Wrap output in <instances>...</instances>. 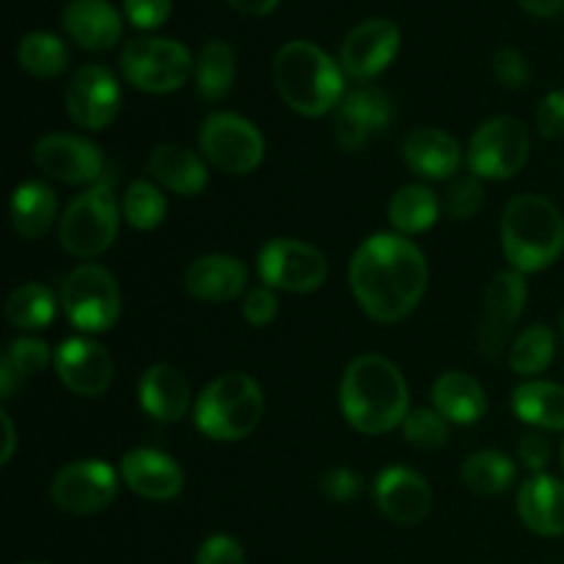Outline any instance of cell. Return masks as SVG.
<instances>
[{
	"label": "cell",
	"instance_id": "obj_45",
	"mask_svg": "<svg viewBox=\"0 0 564 564\" xmlns=\"http://www.w3.org/2000/svg\"><path fill=\"white\" fill-rule=\"evenodd\" d=\"M534 124L543 138H564V91L545 94L543 102L538 105Z\"/></svg>",
	"mask_w": 564,
	"mask_h": 564
},
{
	"label": "cell",
	"instance_id": "obj_24",
	"mask_svg": "<svg viewBox=\"0 0 564 564\" xmlns=\"http://www.w3.org/2000/svg\"><path fill=\"white\" fill-rule=\"evenodd\" d=\"M248 284L246 264L229 253H207L185 270V286L196 301L229 303L242 295Z\"/></svg>",
	"mask_w": 564,
	"mask_h": 564
},
{
	"label": "cell",
	"instance_id": "obj_38",
	"mask_svg": "<svg viewBox=\"0 0 564 564\" xmlns=\"http://www.w3.org/2000/svg\"><path fill=\"white\" fill-rule=\"evenodd\" d=\"M405 441L416 449L435 452L449 441V422L435 408H413L402 422Z\"/></svg>",
	"mask_w": 564,
	"mask_h": 564
},
{
	"label": "cell",
	"instance_id": "obj_13",
	"mask_svg": "<svg viewBox=\"0 0 564 564\" xmlns=\"http://www.w3.org/2000/svg\"><path fill=\"white\" fill-rule=\"evenodd\" d=\"M64 105L69 119L75 121L80 130L102 132L110 127L119 116L121 108V88L119 80L110 69L99 64L80 66L72 75L69 86H66Z\"/></svg>",
	"mask_w": 564,
	"mask_h": 564
},
{
	"label": "cell",
	"instance_id": "obj_42",
	"mask_svg": "<svg viewBox=\"0 0 564 564\" xmlns=\"http://www.w3.org/2000/svg\"><path fill=\"white\" fill-rule=\"evenodd\" d=\"M124 14L141 31H154L171 17V0H124Z\"/></svg>",
	"mask_w": 564,
	"mask_h": 564
},
{
	"label": "cell",
	"instance_id": "obj_29",
	"mask_svg": "<svg viewBox=\"0 0 564 564\" xmlns=\"http://www.w3.org/2000/svg\"><path fill=\"white\" fill-rule=\"evenodd\" d=\"M512 411L534 430H564V386L551 380H527L512 391Z\"/></svg>",
	"mask_w": 564,
	"mask_h": 564
},
{
	"label": "cell",
	"instance_id": "obj_14",
	"mask_svg": "<svg viewBox=\"0 0 564 564\" xmlns=\"http://www.w3.org/2000/svg\"><path fill=\"white\" fill-rule=\"evenodd\" d=\"M33 163L64 185H97L105 176V158L94 141L69 132H50L33 147Z\"/></svg>",
	"mask_w": 564,
	"mask_h": 564
},
{
	"label": "cell",
	"instance_id": "obj_30",
	"mask_svg": "<svg viewBox=\"0 0 564 564\" xmlns=\"http://www.w3.org/2000/svg\"><path fill=\"white\" fill-rule=\"evenodd\" d=\"M237 77V53L229 42L213 39L202 47L196 58V69H193V80H196V91L207 102H220L229 97L231 86Z\"/></svg>",
	"mask_w": 564,
	"mask_h": 564
},
{
	"label": "cell",
	"instance_id": "obj_10",
	"mask_svg": "<svg viewBox=\"0 0 564 564\" xmlns=\"http://www.w3.org/2000/svg\"><path fill=\"white\" fill-rule=\"evenodd\" d=\"M257 270L264 286L292 295L319 290L328 279V259L319 248L292 237H275L257 253Z\"/></svg>",
	"mask_w": 564,
	"mask_h": 564
},
{
	"label": "cell",
	"instance_id": "obj_28",
	"mask_svg": "<svg viewBox=\"0 0 564 564\" xmlns=\"http://www.w3.org/2000/svg\"><path fill=\"white\" fill-rule=\"evenodd\" d=\"M58 218V196L44 182H22L11 196V226L22 240H39Z\"/></svg>",
	"mask_w": 564,
	"mask_h": 564
},
{
	"label": "cell",
	"instance_id": "obj_48",
	"mask_svg": "<svg viewBox=\"0 0 564 564\" xmlns=\"http://www.w3.org/2000/svg\"><path fill=\"white\" fill-rule=\"evenodd\" d=\"M523 6V11L534 17H554L564 9V0H518Z\"/></svg>",
	"mask_w": 564,
	"mask_h": 564
},
{
	"label": "cell",
	"instance_id": "obj_33",
	"mask_svg": "<svg viewBox=\"0 0 564 564\" xmlns=\"http://www.w3.org/2000/svg\"><path fill=\"white\" fill-rule=\"evenodd\" d=\"M516 463L499 449H479L466 457L460 468V479L471 494L501 496L516 482Z\"/></svg>",
	"mask_w": 564,
	"mask_h": 564
},
{
	"label": "cell",
	"instance_id": "obj_11",
	"mask_svg": "<svg viewBox=\"0 0 564 564\" xmlns=\"http://www.w3.org/2000/svg\"><path fill=\"white\" fill-rule=\"evenodd\" d=\"M198 147L209 165L231 176L257 171L264 160V138L237 113H213L198 130Z\"/></svg>",
	"mask_w": 564,
	"mask_h": 564
},
{
	"label": "cell",
	"instance_id": "obj_36",
	"mask_svg": "<svg viewBox=\"0 0 564 564\" xmlns=\"http://www.w3.org/2000/svg\"><path fill=\"white\" fill-rule=\"evenodd\" d=\"M556 356V336L545 325H532L521 330L510 345V369L521 378H538L551 367Z\"/></svg>",
	"mask_w": 564,
	"mask_h": 564
},
{
	"label": "cell",
	"instance_id": "obj_3",
	"mask_svg": "<svg viewBox=\"0 0 564 564\" xmlns=\"http://www.w3.org/2000/svg\"><path fill=\"white\" fill-rule=\"evenodd\" d=\"M273 80L281 99L306 119H319L336 110L347 94L341 66L323 47L303 39L286 42L275 53Z\"/></svg>",
	"mask_w": 564,
	"mask_h": 564
},
{
	"label": "cell",
	"instance_id": "obj_18",
	"mask_svg": "<svg viewBox=\"0 0 564 564\" xmlns=\"http://www.w3.org/2000/svg\"><path fill=\"white\" fill-rule=\"evenodd\" d=\"M400 28L391 20L375 17V20L361 22L341 42V72L347 77H352V80H372V77H378L394 61V55L400 53Z\"/></svg>",
	"mask_w": 564,
	"mask_h": 564
},
{
	"label": "cell",
	"instance_id": "obj_26",
	"mask_svg": "<svg viewBox=\"0 0 564 564\" xmlns=\"http://www.w3.org/2000/svg\"><path fill=\"white\" fill-rule=\"evenodd\" d=\"M147 171L158 185L176 196H198L207 187L209 174L204 160L180 143H160L147 160Z\"/></svg>",
	"mask_w": 564,
	"mask_h": 564
},
{
	"label": "cell",
	"instance_id": "obj_23",
	"mask_svg": "<svg viewBox=\"0 0 564 564\" xmlns=\"http://www.w3.org/2000/svg\"><path fill=\"white\" fill-rule=\"evenodd\" d=\"M141 408L154 422H182L191 411V383L185 375L171 364H152L138 383Z\"/></svg>",
	"mask_w": 564,
	"mask_h": 564
},
{
	"label": "cell",
	"instance_id": "obj_1",
	"mask_svg": "<svg viewBox=\"0 0 564 564\" xmlns=\"http://www.w3.org/2000/svg\"><path fill=\"white\" fill-rule=\"evenodd\" d=\"M427 279L422 248L397 231L367 237L350 259V290L375 323L405 319L424 297Z\"/></svg>",
	"mask_w": 564,
	"mask_h": 564
},
{
	"label": "cell",
	"instance_id": "obj_2",
	"mask_svg": "<svg viewBox=\"0 0 564 564\" xmlns=\"http://www.w3.org/2000/svg\"><path fill=\"white\" fill-rule=\"evenodd\" d=\"M339 408L345 422L364 435L402 427L411 413V397L400 367L375 352L358 356L341 378Z\"/></svg>",
	"mask_w": 564,
	"mask_h": 564
},
{
	"label": "cell",
	"instance_id": "obj_41",
	"mask_svg": "<svg viewBox=\"0 0 564 564\" xmlns=\"http://www.w3.org/2000/svg\"><path fill=\"white\" fill-rule=\"evenodd\" d=\"M196 564H246V551L231 534H213L198 549Z\"/></svg>",
	"mask_w": 564,
	"mask_h": 564
},
{
	"label": "cell",
	"instance_id": "obj_22",
	"mask_svg": "<svg viewBox=\"0 0 564 564\" xmlns=\"http://www.w3.org/2000/svg\"><path fill=\"white\" fill-rule=\"evenodd\" d=\"M61 25L88 53H105L121 39V17L108 0H72L61 14Z\"/></svg>",
	"mask_w": 564,
	"mask_h": 564
},
{
	"label": "cell",
	"instance_id": "obj_49",
	"mask_svg": "<svg viewBox=\"0 0 564 564\" xmlns=\"http://www.w3.org/2000/svg\"><path fill=\"white\" fill-rule=\"evenodd\" d=\"M0 424H3V455H0V463H11L17 449V433H14V424H11V416L6 411H0Z\"/></svg>",
	"mask_w": 564,
	"mask_h": 564
},
{
	"label": "cell",
	"instance_id": "obj_6",
	"mask_svg": "<svg viewBox=\"0 0 564 564\" xmlns=\"http://www.w3.org/2000/svg\"><path fill=\"white\" fill-rule=\"evenodd\" d=\"M119 220L121 207L116 204L113 182L102 176L66 204L58 218L61 248L75 259L102 257L119 235Z\"/></svg>",
	"mask_w": 564,
	"mask_h": 564
},
{
	"label": "cell",
	"instance_id": "obj_46",
	"mask_svg": "<svg viewBox=\"0 0 564 564\" xmlns=\"http://www.w3.org/2000/svg\"><path fill=\"white\" fill-rule=\"evenodd\" d=\"M319 488H323L325 499L336 501V505H345V501L356 499L358 490H361V479L350 468H330L323 479H319Z\"/></svg>",
	"mask_w": 564,
	"mask_h": 564
},
{
	"label": "cell",
	"instance_id": "obj_51",
	"mask_svg": "<svg viewBox=\"0 0 564 564\" xmlns=\"http://www.w3.org/2000/svg\"><path fill=\"white\" fill-rule=\"evenodd\" d=\"M562 330H564V314H562Z\"/></svg>",
	"mask_w": 564,
	"mask_h": 564
},
{
	"label": "cell",
	"instance_id": "obj_21",
	"mask_svg": "<svg viewBox=\"0 0 564 564\" xmlns=\"http://www.w3.org/2000/svg\"><path fill=\"white\" fill-rule=\"evenodd\" d=\"M402 160L413 174L444 182L460 171L463 149L449 132L438 130V127H419V130L408 132L402 141Z\"/></svg>",
	"mask_w": 564,
	"mask_h": 564
},
{
	"label": "cell",
	"instance_id": "obj_19",
	"mask_svg": "<svg viewBox=\"0 0 564 564\" xmlns=\"http://www.w3.org/2000/svg\"><path fill=\"white\" fill-rule=\"evenodd\" d=\"M375 505L397 527H413L424 521L433 507V490L427 479L405 466H389L375 479Z\"/></svg>",
	"mask_w": 564,
	"mask_h": 564
},
{
	"label": "cell",
	"instance_id": "obj_9",
	"mask_svg": "<svg viewBox=\"0 0 564 564\" xmlns=\"http://www.w3.org/2000/svg\"><path fill=\"white\" fill-rule=\"evenodd\" d=\"M529 152L532 141L527 124L516 116H496L471 135L466 152L468 174L494 182L510 180L527 165Z\"/></svg>",
	"mask_w": 564,
	"mask_h": 564
},
{
	"label": "cell",
	"instance_id": "obj_12",
	"mask_svg": "<svg viewBox=\"0 0 564 564\" xmlns=\"http://www.w3.org/2000/svg\"><path fill=\"white\" fill-rule=\"evenodd\" d=\"M119 477L110 463L97 460H75L61 468L50 485L55 507L72 516H94L105 510L119 494Z\"/></svg>",
	"mask_w": 564,
	"mask_h": 564
},
{
	"label": "cell",
	"instance_id": "obj_40",
	"mask_svg": "<svg viewBox=\"0 0 564 564\" xmlns=\"http://www.w3.org/2000/svg\"><path fill=\"white\" fill-rule=\"evenodd\" d=\"M494 72H496V80H499L505 88H512V91H518V88L527 86L529 77H532L527 58H523L521 50H516V47L496 50Z\"/></svg>",
	"mask_w": 564,
	"mask_h": 564
},
{
	"label": "cell",
	"instance_id": "obj_31",
	"mask_svg": "<svg viewBox=\"0 0 564 564\" xmlns=\"http://www.w3.org/2000/svg\"><path fill=\"white\" fill-rule=\"evenodd\" d=\"M438 196L427 185H419V182L402 185L389 202L391 229L402 237L422 235V231L433 229V224L438 220Z\"/></svg>",
	"mask_w": 564,
	"mask_h": 564
},
{
	"label": "cell",
	"instance_id": "obj_37",
	"mask_svg": "<svg viewBox=\"0 0 564 564\" xmlns=\"http://www.w3.org/2000/svg\"><path fill=\"white\" fill-rule=\"evenodd\" d=\"M169 213L163 191L149 180H135L121 198V218L138 231L158 229Z\"/></svg>",
	"mask_w": 564,
	"mask_h": 564
},
{
	"label": "cell",
	"instance_id": "obj_17",
	"mask_svg": "<svg viewBox=\"0 0 564 564\" xmlns=\"http://www.w3.org/2000/svg\"><path fill=\"white\" fill-rule=\"evenodd\" d=\"M55 375L77 397H102L113 383V358L91 336H72L53 356Z\"/></svg>",
	"mask_w": 564,
	"mask_h": 564
},
{
	"label": "cell",
	"instance_id": "obj_39",
	"mask_svg": "<svg viewBox=\"0 0 564 564\" xmlns=\"http://www.w3.org/2000/svg\"><path fill=\"white\" fill-rule=\"evenodd\" d=\"M485 187L482 180L474 174H460L446 191V213L455 220H468L482 209Z\"/></svg>",
	"mask_w": 564,
	"mask_h": 564
},
{
	"label": "cell",
	"instance_id": "obj_35",
	"mask_svg": "<svg viewBox=\"0 0 564 564\" xmlns=\"http://www.w3.org/2000/svg\"><path fill=\"white\" fill-rule=\"evenodd\" d=\"M55 295L42 284H22L6 301V319L17 330H42L55 317Z\"/></svg>",
	"mask_w": 564,
	"mask_h": 564
},
{
	"label": "cell",
	"instance_id": "obj_32",
	"mask_svg": "<svg viewBox=\"0 0 564 564\" xmlns=\"http://www.w3.org/2000/svg\"><path fill=\"white\" fill-rule=\"evenodd\" d=\"M47 364V341L33 339V336L11 341V345L6 347L3 358H0V397H3V400H11L28 380H33L39 372H44Z\"/></svg>",
	"mask_w": 564,
	"mask_h": 564
},
{
	"label": "cell",
	"instance_id": "obj_25",
	"mask_svg": "<svg viewBox=\"0 0 564 564\" xmlns=\"http://www.w3.org/2000/svg\"><path fill=\"white\" fill-rule=\"evenodd\" d=\"M518 516L540 538L564 534V482L551 474H534L518 490Z\"/></svg>",
	"mask_w": 564,
	"mask_h": 564
},
{
	"label": "cell",
	"instance_id": "obj_20",
	"mask_svg": "<svg viewBox=\"0 0 564 564\" xmlns=\"http://www.w3.org/2000/svg\"><path fill=\"white\" fill-rule=\"evenodd\" d=\"M121 482L135 496L149 501H171L185 488L180 463L160 449H132L121 457Z\"/></svg>",
	"mask_w": 564,
	"mask_h": 564
},
{
	"label": "cell",
	"instance_id": "obj_34",
	"mask_svg": "<svg viewBox=\"0 0 564 564\" xmlns=\"http://www.w3.org/2000/svg\"><path fill=\"white\" fill-rule=\"evenodd\" d=\"M17 64L33 77H58L69 66V50L55 33L33 31L17 44Z\"/></svg>",
	"mask_w": 564,
	"mask_h": 564
},
{
	"label": "cell",
	"instance_id": "obj_8",
	"mask_svg": "<svg viewBox=\"0 0 564 564\" xmlns=\"http://www.w3.org/2000/svg\"><path fill=\"white\" fill-rule=\"evenodd\" d=\"M61 308L77 330L88 336L102 334L119 319V284L99 264H80L61 281Z\"/></svg>",
	"mask_w": 564,
	"mask_h": 564
},
{
	"label": "cell",
	"instance_id": "obj_7",
	"mask_svg": "<svg viewBox=\"0 0 564 564\" xmlns=\"http://www.w3.org/2000/svg\"><path fill=\"white\" fill-rule=\"evenodd\" d=\"M196 61L191 50L174 39L141 36L121 50V72L127 80L147 94L180 91L193 77Z\"/></svg>",
	"mask_w": 564,
	"mask_h": 564
},
{
	"label": "cell",
	"instance_id": "obj_50",
	"mask_svg": "<svg viewBox=\"0 0 564 564\" xmlns=\"http://www.w3.org/2000/svg\"><path fill=\"white\" fill-rule=\"evenodd\" d=\"M562 468H564V444H562Z\"/></svg>",
	"mask_w": 564,
	"mask_h": 564
},
{
	"label": "cell",
	"instance_id": "obj_4",
	"mask_svg": "<svg viewBox=\"0 0 564 564\" xmlns=\"http://www.w3.org/2000/svg\"><path fill=\"white\" fill-rule=\"evenodd\" d=\"M501 251L518 273H540L564 253V215L551 198L523 193L501 215Z\"/></svg>",
	"mask_w": 564,
	"mask_h": 564
},
{
	"label": "cell",
	"instance_id": "obj_43",
	"mask_svg": "<svg viewBox=\"0 0 564 564\" xmlns=\"http://www.w3.org/2000/svg\"><path fill=\"white\" fill-rule=\"evenodd\" d=\"M242 314H246V319L253 328H264V325L273 323L275 314H279V297H275V290H270V286H257V290L248 292L246 301H242Z\"/></svg>",
	"mask_w": 564,
	"mask_h": 564
},
{
	"label": "cell",
	"instance_id": "obj_5",
	"mask_svg": "<svg viewBox=\"0 0 564 564\" xmlns=\"http://www.w3.org/2000/svg\"><path fill=\"white\" fill-rule=\"evenodd\" d=\"M264 397L251 375L229 372L215 378L193 408V422L209 441H242L259 427Z\"/></svg>",
	"mask_w": 564,
	"mask_h": 564
},
{
	"label": "cell",
	"instance_id": "obj_47",
	"mask_svg": "<svg viewBox=\"0 0 564 564\" xmlns=\"http://www.w3.org/2000/svg\"><path fill=\"white\" fill-rule=\"evenodd\" d=\"M229 6H235L240 14L248 17H264L279 6V0H229Z\"/></svg>",
	"mask_w": 564,
	"mask_h": 564
},
{
	"label": "cell",
	"instance_id": "obj_27",
	"mask_svg": "<svg viewBox=\"0 0 564 564\" xmlns=\"http://www.w3.org/2000/svg\"><path fill=\"white\" fill-rule=\"evenodd\" d=\"M433 408L446 422L474 424L488 411V397L477 378L452 369L433 383Z\"/></svg>",
	"mask_w": 564,
	"mask_h": 564
},
{
	"label": "cell",
	"instance_id": "obj_15",
	"mask_svg": "<svg viewBox=\"0 0 564 564\" xmlns=\"http://www.w3.org/2000/svg\"><path fill=\"white\" fill-rule=\"evenodd\" d=\"M527 297L529 286L523 281V273H518V270H505V273L490 281L482 301V323H479V350H482V356L496 358L505 350L512 328L521 319Z\"/></svg>",
	"mask_w": 564,
	"mask_h": 564
},
{
	"label": "cell",
	"instance_id": "obj_44",
	"mask_svg": "<svg viewBox=\"0 0 564 564\" xmlns=\"http://www.w3.org/2000/svg\"><path fill=\"white\" fill-rule=\"evenodd\" d=\"M518 460L527 468L529 474H545V466L551 460V444L540 430H529L527 435H521L518 441Z\"/></svg>",
	"mask_w": 564,
	"mask_h": 564
},
{
	"label": "cell",
	"instance_id": "obj_16",
	"mask_svg": "<svg viewBox=\"0 0 564 564\" xmlns=\"http://www.w3.org/2000/svg\"><path fill=\"white\" fill-rule=\"evenodd\" d=\"M389 94L375 86H358L341 97L334 110V138L345 152H358L391 124Z\"/></svg>",
	"mask_w": 564,
	"mask_h": 564
}]
</instances>
